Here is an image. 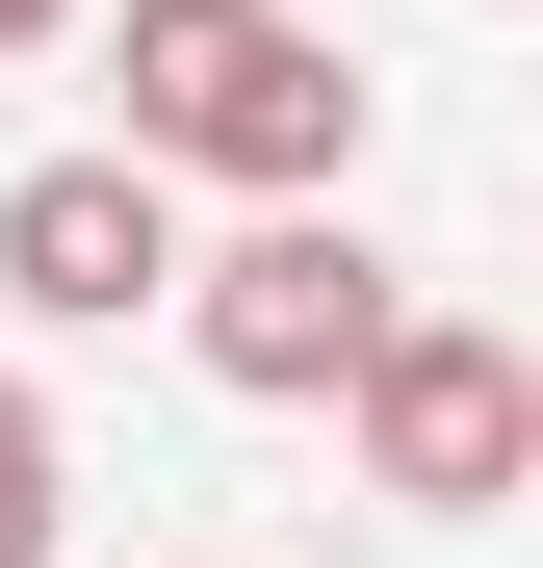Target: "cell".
Returning <instances> with one entry per match:
<instances>
[{"mask_svg":"<svg viewBox=\"0 0 543 568\" xmlns=\"http://www.w3.org/2000/svg\"><path fill=\"white\" fill-rule=\"evenodd\" d=\"M130 155L155 181H259V207H336L362 181V78L311 0H130Z\"/></svg>","mask_w":543,"mask_h":568,"instance_id":"6da1fadb","label":"cell"},{"mask_svg":"<svg viewBox=\"0 0 543 568\" xmlns=\"http://www.w3.org/2000/svg\"><path fill=\"white\" fill-rule=\"evenodd\" d=\"M336 414H362V465H389L414 517H492L517 465H543V362H517L492 311H389V336H362V388H336Z\"/></svg>","mask_w":543,"mask_h":568,"instance_id":"3957f363","label":"cell"},{"mask_svg":"<svg viewBox=\"0 0 543 568\" xmlns=\"http://www.w3.org/2000/svg\"><path fill=\"white\" fill-rule=\"evenodd\" d=\"M52 27H78V0H0V52H52Z\"/></svg>","mask_w":543,"mask_h":568,"instance_id":"8992f818","label":"cell"},{"mask_svg":"<svg viewBox=\"0 0 543 568\" xmlns=\"http://www.w3.org/2000/svg\"><path fill=\"white\" fill-rule=\"evenodd\" d=\"M52 491H78V465H52V414H27V362H0V568H52Z\"/></svg>","mask_w":543,"mask_h":568,"instance_id":"5b68a950","label":"cell"},{"mask_svg":"<svg viewBox=\"0 0 543 568\" xmlns=\"http://www.w3.org/2000/svg\"><path fill=\"white\" fill-rule=\"evenodd\" d=\"M0 311H52V336L181 311V181L155 155H27V181H0Z\"/></svg>","mask_w":543,"mask_h":568,"instance_id":"277c9868","label":"cell"},{"mask_svg":"<svg viewBox=\"0 0 543 568\" xmlns=\"http://www.w3.org/2000/svg\"><path fill=\"white\" fill-rule=\"evenodd\" d=\"M389 311H414V284H389L362 207H259L233 258H181V336H208V388H259V414H336Z\"/></svg>","mask_w":543,"mask_h":568,"instance_id":"7a4b0ae2","label":"cell"}]
</instances>
